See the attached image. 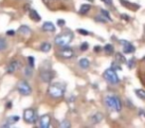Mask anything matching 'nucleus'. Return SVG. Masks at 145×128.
<instances>
[{
	"instance_id": "f257e3e1",
	"label": "nucleus",
	"mask_w": 145,
	"mask_h": 128,
	"mask_svg": "<svg viewBox=\"0 0 145 128\" xmlns=\"http://www.w3.org/2000/svg\"><path fill=\"white\" fill-rule=\"evenodd\" d=\"M65 86L63 85L62 83H54L52 85H50L48 89V94L51 96L52 98H55V99H58V98H61L63 95L65 94Z\"/></svg>"
},
{
	"instance_id": "f03ea898",
	"label": "nucleus",
	"mask_w": 145,
	"mask_h": 128,
	"mask_svg": "<svg viewBox=\"0 0 145 128\" xmlns=\"http://www.w3.org/2000/svg\"><path fill=\"white\" fill-rule=\"evenodd\" d=\"M74 38V33L72 31H67L62 34H59L58 36H56L55 38V43L59 46H67L69 43L72 41V39Z\"/></svg>"
},
{
	"instance_id": "7ed1b4c3",
	"label": "nucleus",
	"mask_w": 145,
	"mask_h": 128,
	"mask_svg": "<svg viewBox=\"0 0 145 128\" xmlns=\"http://www.w3.org/2000/svg\"><path fill=\"white\" fill-rule=\"evenodd\" d=\"M105 103L108 106L110 109L114 110V111H120L121 107H122V104L121 101L117 96L115 95H108L105 97Z\"/></svg>"
},
{
	"instance_id": "20e7f679",
	"label": "nucleus",
	"mask_w": 145,
	"mask_h": 128,
	"mask_svg": "<svg viewBox=\"0 0 145 128\" xmlns=\"http://www.w3.org/2000/svg\"><path fill=\"white\" fill-rule=\"evenodd\" d=\"M103 77L107 82H109L110 84H113V85L119 82V78L113 68H108V69L105 70V73H103Z\"/></svg>"
},
{
	"instance_id": "39448f33",
	"label": "nucleus",
	"mask_w": 145,
	"mask_h": 128,
	"mask_svg": "<svg viewBox=\"0 0 145 128\" xmlns=\"http://www.w3.org/2000/svg\"><path fill=\"white\" fill-rule=\"evenodd\" d=\"M17 90H18V92L21 95H24V96L30 95L31 92H32L31 86L25 80H21V81L18 82V84H17Z\"/></svg>"
},
{
	"instance_id": "423d86ee",
	"label": "nucleus",
	"mask_w": 145,
	"mask_h": 128,
	"mask_svg": "<svg viewBox=\"0 0 145 128\" xmlns=\"http://www.w3.org/2000/svg\"><path fill=\"white\" fill-rule=\"evenodd\" d=\"M23 117H24V120L27 122V123L33 124V123H35V122L37 121V114H36V112H35L34 109H31V108L25 110Z\"/></svg>"
},
{
	"instance_id": "0eeeda50",
	"label": "nucleus",
	"mask_w": 145,
	"mask_h": 128,
	"mask_svg": "<svg viewBox=\"0 0 145 128\" xmlns=\"http://www.w3.org/2000/svg\"><path fill=\"white\" fill-rule=\"evenodd\" d=\"M60 56L61 57H63V58H65V59H70V58H72V56H74V50H72L71 47H69V46H66V47H64L63 46V48L61 49V51H60Z\"/></svg>"
},
{
	"instance_id": "6e6552de",
	"label": "nucleus",
	"mask_w": 145,
	"mask_h": 128,
	"mask_svg": "<svg viewBox=\"0 0 145 128\" xmlns=\"http://www.w3.org/2000/svg\"><path fill=\"white\" fill-rule=\"evenodd\" d=\"M40 77L43 82L48 83L54 78V73H53V71H50V70H44V71L41 72Z\"/></svg>"
},
{
	"instance_id": "1a4fd4ad",
	"label": "nucleus",
	"mask_w": 145,
	"mask_h": 128,
	"mask_svg": "<svg viewBox=\"0 0 145 128\" xmlns=\"http://www.w3.org/2000/svg\"><path fill=\"white\" fill-rule=\"evenodd\" d=\"M19 67H20V63H19V61L13 60V61H11V62L8 64L6 71H7V73L12 74V73H14V72H16L17 70L19 69Z\"/></svg>"
},
{
	"instance_id": "9d476101",
	"label": "nucleus",
	"mask_w": 145,
	"mask_h": 128,
	"mask_svg": "<svg viewBox=\"0 0 145 128\" xmlns=\"http://www.w3.org/2000/svg\"><path fill=\"white\" fill-rule=\"evenodd\" d=\"M120 43L123 45V52H124V53H127V54H129V53H133L135 51L134 46H133V45L131 44L130 42H128V41L121 40Z\"/></svg>"
},
{
	"instance_id": "9b49d317",
	"label": "nucleus",
	"mask_w": 145,
	"mask_h": 128,
	"mask_svg": "<svg viewBox=\"0 0 145 128\" xmlns=\"http://www.w3.org/2000/svg\"><path fill=\"white\" fill-rule=\"evenodd\" d=\"M51 124V118L50 115L48 114H45V115H42L40 117V126L42 128H48L50 127Z\"/></svg>"
},
{
	"instance_id": "f8f14e48",
	"label": "nucleus",
	"mask_w": 145,
	"mask_h": 128,
	"mask_svg": "<svg viewBox=\"0 0 145 128\" xmlns=\"http://www.w3.org/2000/svg\"><path fill=\"white\" fill-rule=\"evenodd\" d=\"M19 119H20V117L19 116H15V115H13V116H10V117H8L6 119V122H5V124L3 125V127H9L10 125H12V124H15L16 122H18L19 121Z\"/></svg>"
},
{
	"instance_id": "ddd939ff",
	"label": "nucleus",
	"mask_w": 145,
	"mask_h": 128,
	"mask_svg": "<svg viewBox=\"0 0 145 128\" xmlns=\"http://www.w3.org/2000/svg\"><path fill=\"white\" fill-rule=\"evenodd\" d=\"M43 30L44 31H47V32H54L56 30V27L55 25L53 24L52 22H45L42 26Z\"/></svg>"
},
{
	"instance_id": "4468645a",
	"label": "nucleus",
	"mask_w": 145,
	"mask_h": 128,
	"mask_svg": "<svg viewBox=\"0 0 145 128\" xmlns=\"http://www.w3.org/2000/svg\"><path fill=\"white\" fill-rule=\"evenodd\" d=\"M103 119V115L101 113V112H97L95 114H93V116H91V120L93 123L97 124V123H99V122L101 121V120Z\"/></svg>"
},
{
	"instance_id": "2eb2a0df",
	"label": "nucleus",
	"mask_w": 145,
	"mask_h": 128,
	"mask_svg": "<svg viewBox=\"0 0 145 128\" xmlns=\"http://www.w3.org/2000/svg\"><path fill=\"white\" fill-rule=\"evenodd\" d=\"M120 3L122 5H124V6L126 7V8L132 9V10H136L137 8H139L138 5L133 4V3H129V2H127V1H124V0H120Z\"/></svg>"
},
{
	"instance_id": "dca6fc26",
	"label": "nucleus",
	"mask_w": 145,
	"mask_h": 128,
	"mask_svg": "<svg viewBox=\"0 0 145 128\" xmlns=\"http://www.w3.org/2000/svg\"><path fill=\"white\" fill-rule=\"evenodd\" d=\"M79 65H80V67L83 68V69H88V68L89 67V59L82 58L81 60L79 61Z\"/></svg>"
},
{
	"instance_id": "f3484780",
	"label": "nucleus",
	"mask_w": 145,
	"mask_h": 128,
	"mask_svg": "<svg viewBox=\"0 0 145 128\" xmlns=\"http://www.w3.org/2000/svg\"><path fill=\"white\" fill-rule=\"evenodd\" d=\"M30 18L32 19L33 21H35V22H39V21L41 20V17L40 15H39V13L37 12L36 10H31L30 11Z\"/></svg>"
},
{
	"instance_id": "a211bd4d",
	"label": "nucleus",
	"mask_w": 145,
	"mask_h": 128,
	"mask_svg": "<svg viewBox=\"0 0 145 128\" xmlns=\"http://www.w3.org/2000/svg\"><path fill=\"white\" fill-rule=\"evenodd\" d=\"M89 10H91V5H89V4H83L81 6V8H80L79 12H80V14L85 15V14H87V13L89 12Z\"/></svg>"
},
{
	"instance_id": "6ab92c4d",
	"label": "nucleus",
	"mask_w": 145,
	"mask_h": 128,
	"mask_svg": "<svg viewBox=\"0 0 145 128\" xmlns=\"http://www.w3.org/2000/svg\"><path fill=\"white\" fill-rule=\"evenodd\" d=\"M51 48H52V45H51L49 42H45V43H43V44L41 45V47H40L41 51H42V52H45V53L49 52V51L51 50Z\"/></svg>"
},
{
	"instance_id": "aec40b11",
	"label": "nucleus",
	"mask_w": 145,
	"mask_h": 128,
	"mask_svg": "<svg viewBox=\"0 0 145 128\" xmlns=\"http://www.w3.org/2000/svg\"><path fill=\"white\" fill-rule=\"evenodd\" d=\"M18 32L21 33V34H23V35H28V34H30L31 29L29 28L28 26H26V25H23V26H21L20 28H19Z\"/></svg>"
},
{
	"instance_id": "412c9836",
	"label": "nucleus",
	"mask_w": 145,
	"mask_h": 128,
	"mask_svg": "<svg viewBox=\"0 0 145 128\" xmlns=\"http://www.w3.org/2000/svg\"><path fill=\"white\" fill-rule=\"evenodd\" d=\"M103 50L107 55H111L113 53V51H114V48H113V46L111 44H106L105 46V48H103Z\"/></svg>"
},
{
	"instance_id": "4be33fe9",
	"label": "nucleus",
	"mask_w": 145,
	"mask_h": 128,
	"mask_svg": "<svg viewBox=\"0 0 145 128\" xmlns=\"http://www.w3.org/2000/svg\"><path fill=\"white\" fill-rule=\"evenodd\" d=\"M135 93H136V95L138 96L140 99L145 100V91L143 89H136L135 90Z\"/></svg>"
},
{
	"instance_id": "5701e85b",
	"label": "nucleus",
	"mask_w": 145,
	"mask_h": 128,
	"mask_svg": "<svg viewBox=\"0 0 145 128\" xmlns=\"http://www.w3.org/2000/svg\"><path fill=\"white\" fill-rule=\"evenodd\" d=\"M59 127L60 128H69V127H71V123L68 121V120H63V121L60 122V124H59Z\"/></svg>"
},
{
	"instance_id": "b1692460",
	"label": "nucleus",
	"mask_w": 145,
	"mask_h": 128,
	"mask_svg": "<svg viewBox=\"0 0 145 128\" xmlns=\"http://www.w3.org/2000/svg\"><path fill=\"white\" fill-rule=\"evenodd\" d=\"M95 21H99V22H107V21H109V20L106 17L103 16V15H97V16L95 17Z\"/></svg>"
},
{
	"instance_id": "393cba45",
	"label": "nucleus",
	"mask_w": 145,
	"mask_h": 128,
	"mask_svg": "<svg viewBox=\"0 0 145 128\" xmlns=\"http://www.w3.org/2000/svg\"><path fill=\"white\" fill-rule=\"evenodd\" d=\"M6 47H7L6 41H5L3 38H0V51L5 50V49H6Z\"/></svg>"
},
{
	"instance_id": "a878e982",
	"label": "nucleus",
	"mask_w": 145,
	"mask_h": 128,
	"mask_svg": "<svg viewBox=\"0 0 145 128\" xmlns=\"http://www.w3.org/2000/svg\"><path fill=\"white\" fill-rule=\"evenodd\" d=\"M33 72H32V69H31V66H29V67H27L26 69H25V75L26 76H32Z\"/></svg>"
},
{
	"instance_id": "bb28decb",
	"label": "nucleus",
	"mask_w": 145,
	"mask_h": 128,
	"mask_svg": "<svg viewBox=\"0 0 145 128\" xmlns=\"http://www.w3.org/2000/svg\"><path fill=\"white\" fill-rule=\"evenodd\" d=\"M81 50L82 51H86V50H88V48H89V43H87V42H84V43H82L81 44Z\"/></svg>"
},
{
	"instance_id": "cd10ccee",
	"label": "nucleus",
	"mask_w": 145,
	"mask_h": 128,
	"mask_svg": "<svg viewBox=\"0 0 145 128\" xmlns=\"http://www.w3.org/2000/svg\"><path fill=\"white\" fill-rule=\"evenodd\" d=\"M116 59H117V60H118L120 63L125 62V58L122 56V55L120 54V53H117V54H116Z\"/></svg>"
},
{
	"instance_id": "c85d7f7f",
	"label": "nucleus",
	"mask_w": 145,
	"mask_h": 128,
	"mask_svg": "<svg viewBox=\"0 0 145 128\" xmlns=\"http://www.w3.org/2000/svg\"><path fill=\"white\" fill-rule=\"evenodd\" d=\"M28 62H29V66L33 67V66H34V57L29 56L28 57Z\"/></svg>"
},
{
	"instance_id": "c756f323",
	"label": "nucleus",
	"mask_w": 145,
	"mask_h": 128,
	"mask_svg": "<svg viewBox=\"0 0 145 128\" xmlns=\"http://www.w3.org/2000/svg\"><path fill=\"white\" fill-rule=\"evenodd\" d=\"M101 14H103V16H105V17H106V18L108 19L109 21L111 20V19H110V17H109V13L107 12V11H105V10H101Z\"/></svg>"
},
{
	"instance_id": "7c9ffc66",
	"label": "nucleus",
	"mask_w": 145,
	"mask_h": 128,
	"mask_svg": "<svg viewBox=\"0 0 145 128\" xmlns=\"http://www.w3.org/2000/svg\"><path fill=\"white\" fill-rule=\"evenodd\" d=\"M78 32L81 33L82 35H89V32L87 30H85V29H78Z\"/></svg>"
},
{
	"instance_id": "2f4dec72",
	"label": "nucleus",
	"mask_w": 145,
	"mask_h": 128,
	"mask_svg": "<svg viewBox=\"0 0 145 128\" xmlns=\"http://www.w3.org/2000/svg\"><path fill=\"white\" fill-rule=\"evenodd\" d=\"M101 1H103V2H105L106 5H111V4H112V1H111V0H101Z\"/></svg>"
},
{
	"instance_id": "473e14b6",
	"label": "nucleus",
	"mask_w": 145,
	"mask_h": 128,
	"mask_svg": "<svg viewBox=\"0 0 145 128\" xmlns=\"http://www.w3.org/2000/svg\"><path fill=\"white\" fill-rule=\"evenodd\" d=\"M58 24H59V26H64V25H65V20H62V19L58 20Z\"/></svg>"
},
{
	"instance_id": "72a5a7b5",
	"label": "nucleus",
	"mask_w": 145,
	"mask_h": 128,
	"mask_svg": "<svg viewBox=\"0 0 145 128\" xmlns=\"http://www.w3.org/2000/svg\"><path fill=\"white\" fill-rule=\"evenodd\" d=\"M6 34L7 35H10V36H11V35H14L15 34V31L14 30H9V31H7V32H6Z\"/></svg>"
},
{
	"instance_id": "f704fd0d",
	"label": "nucleus",
	"mask_w": 145,
	"mask_h": 128,
	"mask_svg": "<svg viewBox=\"0 0 145 128\" xmlns=\"http://www.w3.org/2000/svg\"><path fill=\"white\" fill-rule=\"evenodd\" d=\"M99 48H101L99 46H97V47H95V51H99V50H101Z\"/></svg>"
},
{
	"instance_id": "c9c22d12",
	"label": "nucleus",
	"mask_w": 145,
	"mask_h": 128,
	"mask_svg": "<svg viewBox=\"0 0 145 128\" xmlns=\"http://www.w3.org/2000/svg\"><path fill=\"white\" fill-rule=\"evenodd\" d=\"M88 1H89V2H93V0H88Z\"/></svg>"
}]
</instances>
